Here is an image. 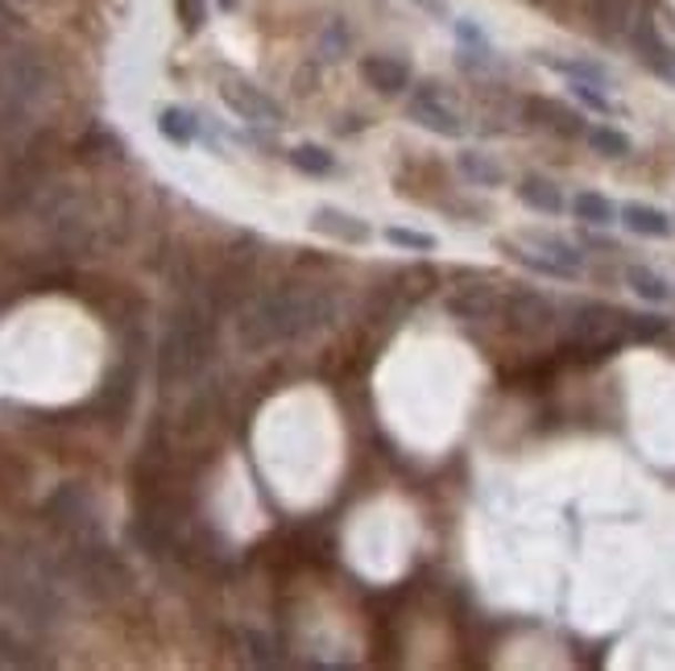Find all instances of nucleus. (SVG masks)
<instances>
[{"label": "nucleus", "instance_id": "6", "mask_svg": "<svg viewBox=\"0 0 675 671\" xmlns=\"http://www.w3.org/2000/svg\"><path fill=\"white\" fill-rule=\"evenodd\" d=\"M407 116L419 129L436 133V138H464V116L456 112V104L436 88V83L415 88V95H410V104H407Z\"/></svg>", "mask_w": 675, "mask_h": 671}, {"label": "nucleus", "instance_id": "16", "mask_svg": "<svg viewBox=\"0 0 675 671\" xmlns=\"http://www.w3.org/2000/svg\"><path fill=\"white\" fill-rule=\"evenodd\" d=\"M456 171L464 174L472 187H502L505 183V171L489 154H481V150H464V154H456Z\"/></svg>", "mask_w": 675, "mask_h": 671}, {"label": "nucleus", "instance_id": "25", "mask_svg": "<svg viewBox=\"0 0 675 671\" xmlns=\"http://www.w3.org/2000/svg\"><path fill=\"white\" fill-rule=\"evenodd\" d=\"M386 241L390 245H398V250H410V253H436V236L431 233H419V228H398V224H390L386 228Z\"/></svg>", "mask_w": 675, "mask_h": 671}, {"label": "nucleus", "instance_id": "4", "mask_svg": "<svg viewBox=\"0 0 675 671\" xmlns=\"http://www.w3.org/2000/svg\"><path fill=\"white\" fill-rule=\"evenodd\" d=\"M257 241H241L236 250H228L221 257V266L216 274L207 278V303L216 307V312H236V307H245V298H249V286H253V270H257Z\"/></svg>", "mask_w": 675, "mask_h": 671}, {"label": "nucleus", "instance_id": "33", "mask_svg": "<svg viewBox=\"0 0 675 671\" xmlns=\"http://www.w3.org/2000/svg\"><path fill=\"white\" fill-rule=\"evenodd\" d=\"M216 4H221L224 13H233V9H236V0H216Z\"/></svg>", "mask_w": 675, "mask_h": 671}, {"label": "nucleus", "instance_id": "21", "mask_svg": "<svg viewBox=\"0 0 675 671\" xmlns=\"http://www.w3.org/2000/svg\"><path fill=\"white\" fill-rule=\"evenodd\" d=\"M539 63L551 67V71H560V75H567V79H584V83L610 88V71L601 63H589V59H551V54H543Z\"/></svg>", "mask_w": 675, "mask_h": 671}, {"label": "nucleus", "instance_id": "29", "mask_svg": "<svg viewBox=\"0 0 675 671\" xmlns=\"http://www.w3.org/2000/svg\"><path fill=\"white\" fill-rule=\"evenodd\" d=\"M174 13L183 21V30L187 33H200L207 21V0H174Z\"/></svg>", "mask_w": 675, "mask_h": 671}, {"label": "nucleus", "instance_id": "23", "mask_svg": "<svg viewBox=\"0 0 675 671\" xmlns=\"http://www.w3.org/2000/svg\"><path fill=\"white\" fill-rule=\"evenodd\" d=\"M531 109L548 116L543 125H551L555 133H567V138H584V129H589L581 116H576V112H567L564 104H551V100H531Z\"/></svg>", "mask_w": 675, "mask_h": 671}, {"label": "nucleus", "instance_id": "20", "mask_svg": "<svg viewBox=\"0 0 675 671\" xmlns=\"http://www.w3.org/2000/svg\"><path fill=\"white\" fill-rule=\"evenodd\" d=\"M572 212H576V220H584V224L605 228V224L617 220V203L605 200V195H597V191H581V195L572 200Z\"/></svg>", "mask_w": 675, "mask_h": 671}, {"label": "nucleus", "instance_id": "26", "mask_svg": "<svg viewBox=\"0 0 675 671\" xmlns=\"http://www.w3.org/2000/svg\"><path fill=\"white\" fill-rule=\"evenodd\" d=\"M567 88H572V95L581 100L589 112H601V116H610L613 104L610 95H605V88H597V83H584V79H567Z\"/></svg>", "mask_w": 675, "mask_h": 671}, {"label": "nucleus", "instance_id": "18", "mask_svg": "<svg viewBox=\"0 0 675 671\" xmlns=\"http://www.w3.org/2000/svg\"><path fill=\"white\" fill-rule=\"evenodd\" d=\"M157 133L171 141V145H191L200 138V121L191 109H162L157 112Z\"/></svg>", "mask_w": 675, "mask_h": 671}, {"label": "nucleus", "instance_id": "32", "mask_svg": "<svg viewBox=\"0 0 675 671\" xmlns=\"http://www.w3.org/2000/svg\"><path fill=\"white\" fill-rule=\"evenodd\" d=\"M415 4H423L431 17H448V9H443V0H415Z\"/></svg>", "mask_w": 675, "mask_h": 671}, {"label": "nucleus", "instance_id": "19", "mask_svg": "<svg viewBox=\"0 0 675 671\" xmlns=\"http://www.w3.org/2000/svg\"><path fill=\"white\" fill-rule=\"evenodd\" d=\"M286 162L299 174H311V179H324V174L336 171V154H328L324 145H311V141H307V145H295V150L286 154Z\"/></svg>", "mask_w": 675, "mask_h": 671}, {"label": "nucleus", "instance_id": "22", "mask_svg": "<svg viewBox=\"0 0 675 671\" xmlns=\"http://www.w3.org/2000/svg\"><path fill=\"white\" fill-rule=\"evenodd\" d=\"M531 245L534 250L551 253L555 262H564L567 270H576V274H584V253L572 245V241H564V236H551V233H531Z\"/></svg>", "mask_w": 675, "mask_h": 671}, {"label": "nucleus", "instance_id": "9", "mask_svg": "<svg viewBox=\"0 0 675 671\" xmlns=\"http://www.w3.org/2000/svg\"><path fill=\"white\" fill-rule=\"evenodd\" d=\"M137 377H142V365H137V353L129 348L125 357H121V365L109 374L104 390L95 394L92 406L104 415V419H125L129 406H133V394H137Z\"/></svg>", "mask_w": 675, "mask_h": 671}, {"label": "nucleus", "instance_id": "1", "mask_svg": "<svg viewBox=\"0 0 675 671\" xmlns=\"http://www.w3.org/2000/svg\"><path fill=\"white\" fill-rule=\"evenodd\" d=\"M336 315V298L324 286H307V282H283L266 295H257L241 312L236 336L249 353H266L278 344H295L303 336H311L315 328H324Z\"/></svg>", "mask_w": 675, "mask_h": 671}, {"label": "nucleus", "instance_id": "14", "mask_svg": "<svg viewBox=\"0 0 675 671\" xmlns=\"http://www.w3.org/2000/svg\"><path fill=\"white\" fill-rule=\"evenodd\" d=\"M519 266H526V270H534V274H543V278H555V282H576L581 274L576 270H567L564 262H555L551 253H543V250H526V245H519V241H498Z\"/></svg>", "mask_w": 675, "mask_h": 671}, {"label": "nucleus", "instance_id": "12", "mask_svg": "<svg viewBox=\"0 0 675 671\" xmlns=\"http://www.w3.org/2000/svg\"><path fill=\"white\" fill-rule=\"evenodd\" d=\"M448 312L456 319H498L502 312V295L493 286H460L452 298H448Z\"/></svg>", "mask_w": 675, "mask_h": 671}, {"label": "nucleus", "instance_id": "15", "mask_svg": "<svg viewBox=\"0 0 675 671\" xmlns=\"http://www.w3.org/2000/svg\"><path fill=\"white\" fill-rule=\"evenodd\" d=\"M617 220L638 236H672V220H667V212L651 207V203H634V200L622 203V207H617Z\"/></svg>", "mask_w": 675, "mask_h": 671}, {"label": "nucleus", "instance_id": "7", "mask_svg": "<svg viewBox=\"0 0 675 671\" xmlns=\"http://www.w3.org/2000/svg\"><path fill=\"white\" fill-rule=\"evenodd\" d=\"M47 515H50V522H54L59 531L71 535V543H79V539H100L92 501H88V494H83V489H75V485L59 489V494L47 501Z\"/></svg>", "mask_w": 675, "mask_h": 671}, {"label": "nucleus", "instance_id": "28", "mask_svg": "<svg viewBox=\"0 0 675 671\" xmlns=\"http://www.w3.org/2000/svg\"><path fill=\"white\" fill-rule=\"evenodd\" d=\"M319 54H324V59H331V63L348 54V33H345V26H340V21H328V26H324V33H319Z\"/></svg>", "mask_w": 675, "mask_h": 671}, {"label": "nucleus", "instance_id": "11", "mask_svg": "<svg viewBox=\"0 0 675 671\" xmlns=\"http://www.w3.org/2000/svg\"><path fill=\"white\" fill-rule=\"evenodd\" d=\"M361 79L381 95H402L410 88V67L393 54H365Z\"/></svg>", "mask_w": 675, "mask_h": 671}, {"label": "nucleus", "instance_id": "3", "mask_svg": "<svg viewBox=\"0 0 675 671\" xmlns=\"http://www.w3.org/2000/svg\"><path fill=\"white\" fill-rule=\"evenodd\" d=\"M564 319L567 340L584 353H613L617 344H626V312L605 307V303H572Z\"/></svg>", "mask_w": 675, "mask_h": 671}, {"label": "nucleus", "instance_id": "27", "mask_svg": "<svg viewBox=\"0 0 675 671\" xmlns=\"http://www.w3.org/2000/svg\"><path fill=\"white\" fill-rule=\"evenodd\" d=\"M667 332V319L663 315H634L626 312V340H655Z\"/></svg>", "mask_w": 675, "mask_h": 671}, {"label": "nucleus", "instance_id": "13", "mask_svg": "<svg viewBox=\"0 0 675 671\" xmlns=\"http://www.w3.org/2000/svg\"><path fill=\"white\" fill-rule=\"evenodd\" d=\"M514 195H519L531 212H539V216H560L567 203H564V191L555 187L551 179H543V174H526V179H519V187H514Z\"/></svg>", "mask_w": 675, "mask_h": 671}, {"label": "nucleus", "instance_id": "5", "mask_svg": "<svg viewBox=\"0 0 675 671\" xmlns=\"http://www.w3.org/2000/svg\"><path fill=\"white\" fill-rule=\"evenodd\" d=\"M498 319H505V328L526 336V340H539V336H548V332L560 324V312H555V303H551L548 295H539V291H510V295H502Z\"/></svg>", "mask_w": 675, "mask_h": 671}, {"label": "nucleus", "instance_id": "8", "mask_svg": "<svg viewBox=\"0 0 675 671\" xmlns=\"http://www.w3.org/2000/svg\"><path fill=\"white\" fill-rule=\"evenodd\" d=\"M221 100L241 116V121H249V125H278V121H283V109H278L257 83H249V79H241V75L224 79Z\"/></svg>", "mask_w": 675, "mask_h": 671}, {"label": "nucleus", "instance_id": "17", "mask_svg": "<svg viewBox=\"0 0 675 671\" xmlns=\"http://www.w3.org/2000/svg\"><path fill=\"white\" fill-rule=\"evenodd\" d=\"M626 286L634 291L638 298H646V303H672L675 291H672V282L663 278L659 270H651V266H626Z\"/></svg>", "mask_w": 675, "mask_h": 671}, {"label": "nucleus", "instance_id": "30", "mask_svg": "<svg viewBox=\"0 0 675 671\" xmlns=\"http://www.w3.org/2000/svg\"><path fill=\"white\" fill-rule=\"evenodd\" d=\"M452 30H456V38H460V42H464L469 50H477V54H489V38L477 30L472 21H452Z\"/></svg>", "mask_w": 675, "mask_h": 671}, {"label": "nucleus", "instance_id": "24", "mask_svg": "<svg viewBox=\"0 0 675 671\" xmlns=\"http://www.w3.org/2000/svg\"><path fill=\"white\" fill-rule=\"evenodd\" d=\"M584 141H589L601 157H626L630 154V138L626 133H617V129H610V125H589L584 129Z\"/></svg>", "mask_w": 675, "mask_h": 671}, {"label": "nucleus", "instance_id": "31", "mask_svg": "<svg viewBox=\"0 0 675 671\" xmlns=\"http://www.w3.org/2000/svg\"><path fill=\"white\" fill-rule=\"evenodd\" d=\"M245 642H249L253 663H262V668H274V663H278V655H269V651H274V642H269L266 634H245Z\"/></svg>", "mask_w": 675, "mask_h": 671}, {"label": "nucleus", "instance_id": "10", "mask_svg": "<svg viewBox=\"0 0 675 671\" xmlns=\"http://www.w3.org/2000/svg\"><path fill=\"white\" fill-rule=\"evenodd\" d=\"M311 233L328 236V241H340V245H365V241L374 236V228H369V220H361L357 212H345V207L324 203V207H315Z\"/></svg>", "mask_w": 675, "mask_h": 671}, {"label": "nucleus", "instance_id": "2", "mask_svg": "<svg viewBox=\"0 0 675 671\" xmlns=\"http://www.w3.org/2000/svg\"><path fill=\"white\" fill-rule=\"evenodd\" d=\"M216 307L207 295H187L174 307L166 336L157 344V382L162 386H178V382H195L204 374L212 357H216Z\"/></svg>", "mask_w": 675, "mask_h": 671}]
</instances>
